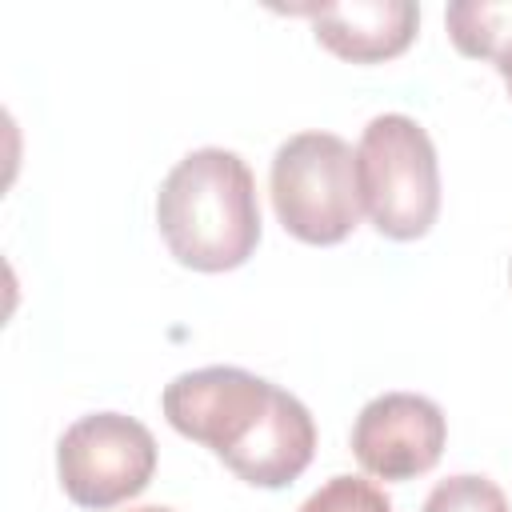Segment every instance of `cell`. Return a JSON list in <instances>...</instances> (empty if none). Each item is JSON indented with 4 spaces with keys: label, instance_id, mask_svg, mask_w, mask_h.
I'll return each mask as SVG.
<instances>
[{
    "label": "cell",
    "instance_id": "cell-1",
    "mask_svg": "<svg viewBox=\"0 0 512 512\" xmlns=\"http://www.w3.org/2000/svg\"><path fill=\"white\" fill-rule=\"evenodd\" d=\"M160 408L180 436L204 444L252 488L292 484L316 452L312 412L292 392L236 364L180 372L164 388Z\"/></svg>",
    "mask_w": 512,
    "mask_h": 512
},
{
    "label": "cell",
    "instance_id": "cell-2",
    "mask_svg": "<svg viewBox=\"0 0 512 512\" xmlns=\"http://www.w3.org/2000/svg\"><path fill=\"white\" fill-rule=\"evenodd\" d=\"M156 224L168 252L192 272H232L260 244L252 168L228 148L188 152L156 192Z\"/></svg>",
    "mask_w": 512,
    "mask_h": 512
},
{
    "label": "cell",
    "instance_id": "cell-3",
    "mask_svg": "<svg viewBox=\"0 0 512 512\" xmlns=\"http://www.w3.org/2000/svg\"><path fill=\"white\" fill-rule=\"evenodd\" d=\"M360 208L388 240H420L440 212V164L432 136L404 112L372 116L356 144Z\"/></svg>",
    "mask_w": 512,
    "mask_h": 512
},
{
    "label": "cell",
    "instance_id": "cell-4",
    "mask_svg": "<svg viewBox=\"0 0 512 512\" xmlns=\"http://www.w3.org/2000/svg\"><path fill=\"white\" fill-rule=\"evenodd\" d=\"M268 192L284 232L320 248L340 244L364 212L356 184V152L336 132L288 136L272 156Z\"/></svg>",
    "mask_w": 512,
    "mask_h": 512
},
{
    "label": "cell",
    "instance_id": "cell-5",
    "mask_svg": "<svg viewBox=\"0 0 512 512\" xmlns=\"http://www.w3.org/2000/svg\"><path fill=\"white\" fill-rule=\"evenodd\" d=\"M56 472L72 504L104 512L148 488L156 472V440L124 412H92L64 428Z\"/></svg>",
    "mask_w": 512,
    "mask_h": 512
},
{
    "label": "cell",
    "instance_id": "cell-6",
    "mask_svg": "<svg viewBox=\"0 0 512 512\" xmlns=\"http://www.w3.org/2000/svg\"><path fill=\"white\" fill-rule=\"evenodd\" d=\"M448 424L436 400L420 392L372 396L352 424V456L376 480H412L436 468Z\"/></svg>",
    "mask_w": 512,
    "mask_h": 512
},
{
    "label": "cell",
    "instance_id": "cell-7",
    "mask_svg": "<svg viewBox=\"0 0 512 512\" xmlns=\"http://www.w3.org/2000/svg\"><path fill=\"white\" fill-rule=\"evenodd\" d=\"M296 16H308L316 40L352 64H380L400 56L420 28V8L412 0H348L296 8Z\"/></svg>",
    "mask_w": 512,
    "mask_h": 512
},
{
    "label": "cell",
    "instance_id": "cell-8",
    "mask_svg": "<svg viewBox=\"0 0 512 512\" xmlns=\"http://www.w3.org/2000/svg\"><path fill=\"white\" fill-rule=\"evenodd\" d=\"M448 36L456 52L472 60H492L512 44V0L492 4V0H456L444 12Z\"/></svg>",
    "mask_w": 512,
    "mask_h": 512
},
{
    "label": "cell",
    "instance_id": "cell-9",
    "mask_svg": "<svg viewBox=\"0 0 512 512\" xmlns=\"http://www.w3.org/2000/svg\"><path fill=\"white\" fill-rule=\"evenodd\" d=\"M424 512H512V508H508V496L500 492V484H492L488 476H476V472H460V476L440 480L428 492Z\"/></svg>",
    "mask_w": 512,
    "mask_h": 512
},
{
    "label": "cell",
    "instance_id": "cell-10",
    "mask_svg": "<svg viewBox=\"0 0 512 512\" xmlns=\"http://www.w3.org/2000/svg\"><path fill=\"white\" fill-rule=\"evenodd\" d=\"M300 512H392V500L364 476H332L300 504Z\"/></svg>",
    "mask_w": 512,
    "mask_h": 512
},
{
    "label": "cell",
    "instance_id": "cell-11",
    "mask_svg": "<svg viewBox=\"0 0 512 512\" xmlns=\"http://www.w3.org/2000/svg\"><path fill=\"white\" fill-rule=\"evenodd\" d=\"M496 72L504 76V84H508V96H512V44H508V48L496 56Z\"/></svg>",
    "mask_w": 512,
    "mask_h": 512
},
{
    "label": "cell",
    "instance_id": "cell-12",
    "mask_svg": "<svg viewBox=\"0 0 512 512\" xmlns=\"http://www.w3.org/2000/svg\"><path fill=\"white\" fill-rule=\"evenodd\" d=\"M128 512H172V508H164V504H148V508H128Z\"/></svg>",
    "mask_w": 512,
    "mask_h": 512
},
{
    "label": "cell",
    "instance_id": "cell-13",
    "mask_svg": "<svg viewBox=\"0 0 512 512\" xmlns=\"http://www.w3.org/2000/svg\"><path fill=\"white\" fill-rule=\"evenodd\" d=\"M508 276H512V268H508Z\"/></svg>",
    "mask_w": 512,
    "mask_h": 512
}]
</instances>
